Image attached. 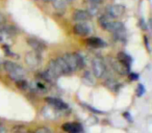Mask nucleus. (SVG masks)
Returning <instances> with one entry per match:
<instances>
[{
	"mask_svg": "<svg viewBox=\"0 0 152 133\" xmlns=\"http://www.w3.org/2000/svg\"><path fill=\"white\" fill-rule=\"evenodd\" d=\"M16 85H17V86L19 87L20 89H23V91H25V89H27L28 87H29V84H28V82H27V81H25V80H23V79L16 81Z\"/></svg>",
	"mask_w": 152,
	"mask_h": 133,
	"instance_id": "4be33fe9",
	"label": "nucleus"
},
{
	"mask_svg": "<svg viewBox=\"0 0 152 133\" xmlns=\"http://www.w3.org/2000/svg\"><path fill=\"white\" fill-rule=\"evenodd\" d=\"M89 1H90L91 3H93V4H96V5H97V4H100V3H101L102 1H103V0H89Z\"/></svg>",
	"mask_w": 152,
	"mask_h": 133,
	"instance_id": "c85d7f7f",
	"label": "nucleus"
},
{
	"mask_svg": "<svg viewBox=\"0 0 152 133\" xmlns=\"http://www.w3.org/2000/svg\"><path fill=\"white\" fill-rule=\"evenodd\" d=\"M63 58H64V60L66 61V63L68 65V67H69L71 72L78 71L77 70V63H76V58H75L74 53H66L63 56Z\"/></svg>",
	"mask_w": 152,
	"mask_h": 133,
	"instance_id": "9b49d317",
	"label": "nucleus"
},
{
	"mask_svg": "<svg viewBox=\"0 0 152 133\" xmlns=\"http://www.w3.org/2000/svg\"><path fill=\"white\" fill-rule=\"evenodd\" d=\"M105 14L112 19H118L125 14V7L122 4H110L105 7Z\"/></svg>",
	"mask_w": 152,
	"mask_h": 133,
	"instance_id": "7ed1b4c3",
	"label": "nucleus"
},
{
	"mask_svg": "<svg viewBox=\"0 0 152 133\" xmlns=\"http://www.w3.org/2000/svg\"><path fill=\"white\" fill-rule=\"evenodd\" d=\"M73 19L76 22H86L91 18V16L89 15L87 11H83V9H76L74 11L73 15H72Z\"/></svg>",
	"mask_w": 152,
	"mask_h": 133,
	"instance_id": "ddd939ff",
	"label": "nucleus"
},
{
	"mask_svg": "<svg viewBox=\"0 0 152 133\" xmlns=\"http://www.w3.org/2000/svg\"><path fill=\"white\" fill-rule=\"evenodd\" d=\"M2 65H3V61L1 60V58H0V68H1V67H2Z\"/></svg>",
	"mask_w": 152,
	"mask_h": 133,
	"instance_id": "7c9ffc66",
	"label": "nucleus"
},
{
	"mask_svg": "<svg viewBox=\"0 0 152 133\" xmlns=\"http://www.w3.org/2000/svg\"><path fill=\"white\" fill-rule=\"evenodd\" d=\"M43 1H51V0H43Z\"/></svg>",
	"mask_w": 152,
	"mask_h": 133,
	"instance_id": "2f4dec72",
	"label": "nucleus"
},
{
	"mask_svg": "<svg viewBox=\"0 0 152 133\" xmlns=\"http://www.w3.org/2000/svg\"><path fill=\"white\" fill-rule=\"evenodd\" d=\"M87 12L89 13L90 16H96L98 14V12H99V9H97V7H96V4H93V3H91V4L89 5V7H88Z\"/></svg>",
	"mask_w": 152,
	"mask_h": 133,
	"instance_id": "5701e85b",
	"label": "nucleus"
},
{
	"mask_svg": "<svg viewBox=\"0 0 152 133\" xmlns=\"http://www.w3.org/2000/svg\"><path fill=\"white\" fill-rule=\"evenodd\" d=\"M34 133H52L50 129H48L47 127H40L36 130Z\"/></svg>",
	"mask_w": 152,
	"mask_h": 133,
	"instance_id": "b1692460",
	"label": "nucleus"
},
{
	"mask_svg": "<svg viewBox=\"0 0 152 133\" xmlns=\"http://www.w3.org/2000/svg\"><path fill=\"white\" fill-rule=\"evenodd\" d=\"M4 23H5V17H4V15L0 12V25L2 26Z\"/></svg>",
	"mask_w": 152,
	"mask_h": 133,
	"instance_id": "bb28decb",
	"label": "nucleus"
},
{
	"mask_svg": "<svg viewBox=\"0 0 152 133\" xmlns=\"http://www.w3.org/2000/svg\"><path fill=\"white\" fill-rule=\"evenodd\" d=\"M92 70H93V76H95L96 78H102L107 72L105 63L100 57H95L92 60Z\"/></svg>",
	"mask_w": 152,
	"mask_h": 133,
	"instance_id": "f03ea898",
	"label": "nucleus"
},
{
	"mask_svg": "<svg viewBox=\"0 0 152 133\" xmlns=\"http://www.w3.org/2000/svg\"><path fill=\"white\" fill-rule=\"evenodd\" d=\"M46 70L48 71V72L50 73V74L52 75L55 79H57L59 76H61V75H63V74H61V69H59L58 65H57L56 61H55V59L49 61Z\"/></svg>",
	"mask_w": 152,
	"mask_h": 133,
	"instance_id": "1a4fd4ad",
	"label": "nucleus"
},
{
	"mask_svg": "<svg viewBox=\"0 0 152 133\" xmlns=\"http://www.w3.org/2000/svg\"><path fill=\"white\" fill-rule=\"evenodd\" d=\"M85 107H86V108H88V109H90L91 111L95 112V113H102V111H100V110H98V109H96V108L92 107V106L88 105V104H85Z\"/></svg>",
	"mask_w": 152,
	"mask_h": 133,
	"instance_id": "a878e982",
	"label": "nucleus"
},
{
	"mask_svg": "<svg viewBox=\"0 0 152 133\" xmlns=\"http://www.w3.org/2000/svg\"><path fill=\"white\" fill-rule=\"evenodd\" d=\"M52 5L57 12L59 13H64L66 9V5H67V1L66 0H51Z\"/></svg>",
	"mask_w": 152,
	"mask_h": 133,
	"instance_id": "f3484780",
	"label": "nucleus"
},
{
	"mask_svg": "<svg viewBox=\"0 0 152 133\" xmlns=\"http://www.w3.org/2000/svg\"><path fill=\"white\" fill-rule=\"evenodd\" d=\"M104 84H105V86L107 87L108 89H110V91L113 92H118L119 89V83L117 82V80H115L114 78H107L105 80V82H104Z\"/></svg>",
	"mask_w": 152,
	"mask_h": 133,
	"instance_id": "a211bd4d",
	"label": "nucleus"
},
{
	"mask_svg": "<svg viewBox=\"0 0 152 133\" xmlns=\"http://www.w3.org/2000/svg\"><path fill=\"white\" fill-rule=\"evenodd\" d=\"M129 78L131 79V80H137V78H139V74H134V73H131V74H128Z\"/></svg>",
	"mask_w": 152,
	"mask_h": 133,
	"instance_id": "cd10ccee",
	"label": "nucleus"
},
{
	"mask_svg": "<svg viewBox=\"0 0 152 133\" xmlns=\"http://www.w3.org/2000/svg\"><path fill=\"white\" fill-rule=\"evenodd\" d=\"M2 67L7 72L9 77L12 80H15V81L21 80V79H23L24 76H25V71H24V69L22 68L21 65L15 63L14 61H11V60L3 61Z\"/></svg>",
	"mask_w": 152,
	"mask_h": 133,
	"instance_id": "f257e3e1",
	"label": "nucleus"
},
{
	"mask_svg": "<svg viewBox=\"0 0 152 133\" xmlns=\"http://www.w3.org/2000/svg\"><path fill=\"white\" fill-rule=\"evenodd\" d=\"M65 132L67 133H83V128L79 123H65V124L61 126Z\"/></svg>",
	"mask_w": 152,
	"mask_h": 133,
	"instance_id": "423d86ee",
	"label": "nucleus"
},
{
	"mask_svg": "<svg viewBox=\"0 0 152 133\" xmlns=\"http://www.w3.org/2000/svg\"><path fill=\"white\" fill-rule=\"evenodd\" d=\"M137 96H139V97H141V96H143L144 94H145V87H144L142 84H139V85H137Z\"/></svg>",
	"mask_w": 152,
	"mask_h": 133,
	"instance_id": "393cba45",
	"label": "nucleus"
},
{
	"mask_svg": "<svg viewBox=\"0 0 152 133\" xmlns=\"http://www.w3.org/2000/svg\"><path fill=\"white\" fill-rule=\"evenodd\" d=\"M73 31L77 36H88L91 33V27L86 23H76L73 27Z\"/></svg>",
	"mask_w": 152,
	"mask_h": 133,
	"instance_id": "6e6552de",
	"label": "nucleus"
},
{
	"mask_svg": "<svg viewBox=\"0 0 152 133\" xmlns=\"http://www.w3.org/2000/svg\"><path fill=\"white\" fill-rule=\"evenodd\" d=\"M26 42H27V44L32 48V51H36V52L40 53V54L43 51L46 50V45H45L42 41H39L34 38H29V39H27Z\"/></svg>",
	"mask_w": 152,
	"mask_h": 133,
	"instance_id": "0eeeda50",
	"label": "nucleus"
},
{
	"mask_svg": "<svg viewBox=\"0 0 152 133\" xmlns=\"http://www.w3.org/2000/svg\"><path fill=\"white\" fill-rule=\"evenodd\" d=\"M110 63H112L113 69H114V70L116 71L118 74L123 75V76L129 74V68H128V67L124 65L122 63H120L118 59H117V60H110Z\"/></svg>",
	"mask_w": 152,
	"mask_h": 133,
	"instance_id": "9d476101",
	"label": "nucleus"
},
{
	"mask_svg": "<svg viewBox=\"0 0 152 133\" xmlns=\"http://www.w3.org/2000/svg\"><path fill=\"white\" fill-rule=\"evenodd\" d=\"M87 44L89 46L93 47V48H102V47H105V42L103 40L99 38H89L87 40Z\"/></svg>",
	"mask_w": 152,
	"mask_h": 133,
	"instance_id": "4468645a",
	"label": "nucleus"
},
{
	"mask_svg": "<svg viewBox=\"0 0 152 133\" xmlns=\"http://www.w3.org/2000/svg\"><path fill=\"white\" fill-rule=\"evenodd\" d=\"M83 82H85V84H93L94 83L93 75H91L90 72H86L85 74H83Z\"/></svg>",
	"mask_w": 152,
	"mask_h": 133,
	"instance_id": "412c9836",
	"label": "nucleus"
},
{
	"mask_svg": "<svg viewBox=\"0 0 152 133\" xmlns=\"http://www.w3.org/2000/svg\"><path fill=\"white\" fill-rule=\"evenodd\" d=\"M0 133H7V129H5V127L2 124H0Z\"/></svg>",
	"mask_w": 152,
	"mask_h": 133,
	"instance_id": "c756f323",
	"label": "nucleus"
},
{
	"mask_svg": "<svg viewBox=\"0 0 152 133\" xmlns=\"http://www.w3.org/2000/svg\"><path fill=\"white\" fill-rule=\"evenodd\" d=\"M55 61H56V63L58 65L59 69H61V74L63 75H69L70 73H72L71 71H70L69 67H68V65L66 63V61L64 60L63 57H56V59H55Z\"/></svg>",
	"mask_w": 152,
	"mask_h": 133,
	"instance_id": "2eb2a0df",
	"label": "nucleus"
},
{
	"mask_svg": "<svg viewBox=\"0 0 152 133\" xmlns=\"http://www.w3.org/2000/svg\"><path fill=\"white\" fill-rule=\"evenodd\" d=\"M104 29L107 30V31L113 32V33H115V32H118V31H121V30H124L125 27H124V24H123L122 22L110 20V21L107 23V25L105 26V28H104Z\"/></svg>",
	"mask_w": 152,
	"mask_h": 133,
	"instance_id": "f8f14e48",
	"label": "nucleus"
},
{
	"mask_svg": "<svg viewBox=\"0 0 152 133\" xmlns=\"http://www.w3.org/2000/svg\"><path fill=\"white\" fill-rule=\"evenodd\" d=\"M117 59H118L120 63H122L124 65L130 68V65H131V63H132V58H131L128 54H126V53H124V52L118 53V58Z\"/></svg>",
	"mask_w": 152,
	"mask_h": 133,
	"instance_id": "dca6fc26",
	"label": "nucleus"
},
{
	"mask_svg": "<svg viewBox=\"0 0 152 133\" xmlns=\"http://www.w3.org/2000/svg\"><path fill=\"white\" fill-rule=\"evenodd\" d=\"M46 102L55 110H66L68 109V105L63 101V100L58 99V98H53V97H47Z\"/></svg>",
	"mask_w": 152,
	"mask_h": 133,
	"instance_id": "39448f33",
	"label": "nucleus"
},
{
	"mask_svg": "<svg viewBox=\"0 0 152 133\" xmlns=\"http://www.w3.org/2000/svg\"><path fill=\"white\" fill-rule=\"evenodd\" d=\"M24 60L25 63L29 67V68H38L39 65H41V61H42V57L41 54L36 51H30V52L26 53L25 57H24Z\"/></svg>",
	"mask_w": 152,
	"mask_h": 133,
	"instance_id": "20e7f679",
	"label": "nucleus"
},
{
	"mask_svg": "<svg viewBox=\"0 0 152 133\" xmlns=\"http://www.w3.org/2000/svg\"><path fill=\"white\" fill-rule=\"evenodd\" d=\"M76 58V63H77V70H81L85 67V58L81 56L79 53H74Z\"/></svg>",
	"mask_w": 152,
	"mask_h": 133,
	"instance_id": "6ab92c4d",
	"label": "nucleus"
},
{
	"mask_svg": "<svg viewBox=\"0 0 152 133\" xmlns=\"http://www.w3.org/2000/svg\"><path fill=\"white\" fill-rule=\"evenodd\" d=\"M114 36H115V39H116L117 41H120V42H125V41H126V32H125V29L121 30V31H118V32H115Z\"/></svg>",
	"mask_w": 152,
	"mask_h": 133,
	"instance_id": "aec40b11",
	"label": "nucleus"
}]
</instances>
